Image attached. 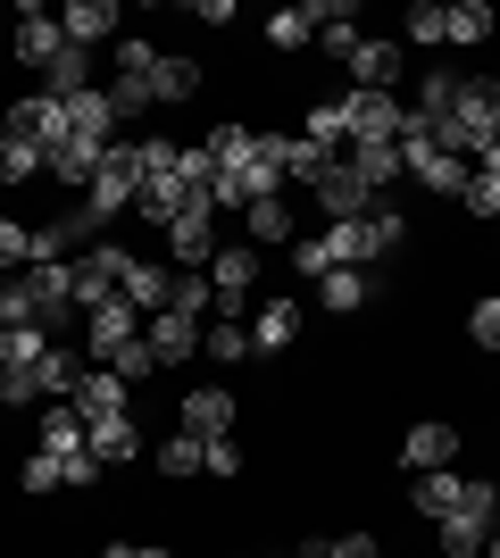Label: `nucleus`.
Listing matches in <instances>:
<instances>
[{
    "mask_svg": "<svg viewBox=\"0 0 500 558\" xmlns=\"http://www.w3.org/2000/svg\"><path fill=\"white\" fill-rule=\"evenodd\" d=\"M492 525H500V484H484V475H459V484H451V509L434 517L442 558H484Z\"/></svg>",
    "mask_w": 500,
    "mask_h": 558,
    "instance_id": "f257e3e1",
    "label": "nucleus"
},
{
    "mask_svg": "<svg viewBox=\"0 0 500 558\" xmlns=\"http://www.w3.org/2000/svg\"><path fill=\"white\" fill-rule=\"evenodd\" d=\"M125 267H134V251H125V242H93L84 258H68L75 308H84V317H100L109 301H125Z\"/></svg>",
    "mask_w": 500,
    "mask_h": 558,
    "instance_id": "f03ea898",
    "label": "nucleus"
},
{
    "mask_svg": "<svg viewBox=\"0 0 500 558\" xmlns=\"http://www.w3.org/2000/svg\"><path fill=\"white\" fill-rule=\"evenodd\" d=\"M209 283H217V317L242 326V317H251V292H259V251H251V242H217Z\"/></svg>",
    "mask_w": 500,
    "mask_h": 558,
    "instance_id": "7ed1b4c3",
    "label": "nucleus"
},
{
    "mask_svg": "<svg viewBox=\"0 0 500 558\" xmlns=\"http://www.w3.org/2000/svg\"><path fill=\"white\" fill-rule=\"evenodd\" d=\"M451 125H459V150H476V142L500 134V75H467V84H459Z\"/></svg>",
    "mask_w": 500,
    "mask_h": 558,
    "instance_id": "20e7f679",
    "label": "nucleus"
},
{
    "mask_svg": "<svg viewBox=\"0 0 500 558\" xmlns=\"http://www.w3.org/2000/svg\"><path fill=\"white\" fill-rule=\"evenodd\" d=\"M408 125V100L392 93H351V150H392Z\"/></svg>",
    "mask_w": 500,
    "mask_h": 558,
    "instance_id": "39448f33",
    "label": "nucleus"
},
{
    "mask_svg": "<svg viewBox=\"0 0 500 558\" xmlns=\"http://www.w3.org/2000/svg\"><path fill=\"white\" fill-rule=\"evenodd\" d=\"M0 134L34 142V150H59V142H68V100H50V93H25V100H9Z\"/></svg>",
    "mask_w": 500,
    "mask_h": 558,
    "instance_id": "423d86ee",
    "label": "nucleus"
},
{
    "mask_svg": "<svg viewBox=\"0 0 500 558\" xmlns=\"http://www.w3.org/2000/svg\"><path fill=\"white\" fill-rule=\"evenodd\" d=\"M309 192H317V209H326V226H351V217H367V209H376V184H367V175H358L351 159H333Z\"/></svg>",
    "mask_w": 500,
    "mask_h": 558,
    "instance_id": "0eeeda50",
    "label": "nucleus"
},
{
    "mask_svg": "<svg viewBox=\"0 0 500 558\" xmlns=\"http://www.w3.org/2000/svg\"><path fill=\"white\" fill-rule=\"evenodd\" d=\"M401 167H408V175H417V184L434 192V201H459V192H467V159L434 150L426 134H401Z\"/></svg>",
    "mask_w": 500,
    "mask_h": 558,
    "instance_id": "6e6552de",
    "label": "nucleus"
},
{
    "mask_svg": "<svg viewBox=\"0 0 500 558\" xmlns=\"http://www.w3.org/2000/svg\"><path fill=\"white\" fill-rule=\"evenodd\" d=\"M125 400H134V384H125V375H109V367H84V384L68 392V409L84 417V434H93V425H118V417H125Z\"/></svg>",
    "mask_w": 500,
    "mask_h": 558,
    "instance_id": "1a4fd4ad",
    "label": "nucleus"
},
{
    "mask_svg": "<svg viewBox=\"0 0 500 558\" xmlns=\"http://www.w3.org/2000/svg\"><path fill=\"white\" fill-rule=\"evenodd\" d=\"M234 392H225V384H192L184 392V409H175V425H184V434H200V442H225V434H234Z\"/></svg>",
    "mask_w": 500,
    "mask_h": 558,
    "instance_id": "9d476101",
    "label": "nucleus"
},
{
    "mask_svg": "<svg viewBox=\"0 0 500 558\" xmlns=\"http://www.w3.org/2000/svg\"><path fill=\"white\" fill-rule=\"evenodd\" d=\"M401 466H408V475H442V466H459V425H442V417L408 425V434H401Z\"/></svg>",
    "mask_w": 500,
    "mask_h": 558,
    "instance_id": "9b49d317",
    "label": "nucleus"
},
{
    "mask_svg": "<svg viewBox=\"0 0 500 558\" xmlns=\"http://www.w3.org/2000/svg\"><path fill=\"white\" fill-rule=\"evenodd\" d=\"M342 75H351V93H392V84H401V43L358 34V50L342 59Z\"/></svg>",
    "mask_w": 500,
    "mask_h": 558,
    "instance_id": "f8f14e48",
    "label": "nucleus"
},
{
    "mask_svg": "<svg viewBox=\"0 0 500 558\" xmlns=\"http://www.w3.org/2000/svg\"><path fill=\"white\" fill-rule=\"evenodd\" d=\"M143 342H150V359H159V367H184V359H200V317L159 308V317L143 326Z\"/></svg>",
    "mask_w": 500,
    "mask_h": 558,
    "instance_id": "ddd939ff",
    "label": "nucleus"
},
{
    "mask_svg": "<svg viewBox=\"0 0 500 558\" xmlns=\"http://www.w3.org/2000/svg\"><path fill=\"white\" fill-rule=\"evenodd\" d=\"M118 25H125V9H118V0H68V9H59V34H68L75 50L118 43Z\"/></svg>",
    "mask_w": 500,
    "mask_h": 558,
    "instance_id": "4468645a",
    "label": "nucleus"
},
{
    "mask_svg": "<svg viewBox=\"0 0 500 558\" xmlns=\"http://www.w3.org/2000/svg\"><path fill=\"white\" fill-rule=\"evenodd\" d=\"M125 342H143V317H134L125 301H109L100 317H84V359H100V367H109Z\"/></svg>",
    "mask_w": 500,
    "mask_h": 558,
    "instance_id": "2eb2a0df",
    "label": "nucleus"
},
{
    "mask_svg": "<svg viewBox=\"0 0 500 558\" xmlns=\"http://www.w3.org/2000/svg\"><path fill=\"white\" fill-rule=\"evenodd\" d=\"M167 301H175V267H167V258H134V267H125V308H134V317H159Z\"/></svg>",
    "mask_w": 500,
    "mask_h": 558,
    "instance_id": "dca6fc26",
    "label": "nucleus"
},
{
    "mask_svg": "<svg viewBox=\"0 0 500 558\" xmlns=\"http://www.w3.org/2000/svg\"><path fill=\"white\" fill-rule=\"evenodd\" d=\"M301 142H317L326 159H342V150H351V93L309 100V117H301Z\"/></svg>",
    "mask_w": 500,
    "mask_h": 558,
    "instance_id": "f3484780",
    "label": "nucleus"
},
{
    "mask_svg": "<svg viewBox=\"0 0 500 558\" xmlns=\"http://www.w3.org/2000/svg\"><path fill=\"white\" fill-rule=\"evenodd\" d=\"M59 50H68L59 17H50V9H25V17H17V68H34V75H42L50 59H59Z\"/></svg>",
    "mask_w": 500,
    "mask_h": 558,
    "instance_id": "a211bd4d",
    "label": "nucleus"
},
{
    "mask_svg": "<svg viewBox=\"0 0 500 558\" xmlns=\"http://www.w3.org/2000/svg\"><path fill=\"white\" fill-rule=\"evenodd\" d=\"M143 93H150V109H175V100H200V68L192 59H150V75H143Z\"/></svg>",
    "mask_w": 500,
    "mask_h": 558,
    "instance_id": "6ab92c4d",
    "label": "nucleus"
},
{
    "mask_svg": "<svg viewBox=\"0 0 500 558\" xmlns=\"http://www.w3.org/2000/svg\"><path fill=\"white\" fill-rule=\"evenodd\" d=\"M292 333H301V301H259V317H251V359L292 350Z\"/></svg>",
    "mask_w": 500,
    "mask_h": 558,
    "instance_id": "aec40b11",
    "label": "nucleus"
},
{
    "mask_svg": "<svg viewBox=\"0 0 500 558\" xmlns=\"http://www.w3.org/2000/svg\"><path fill=\"white\" fill-rule=\"evenodd\" d=\"M100 159H109V142H84V134H68L59 150H50V175H59V184H75V192H93Z\"/></svg>",
    "mask_w": 500,
    "mask_h": 558,
    "instance_id": "412c9836",
    "label": "nucleus"
},
{
    "mask_svg": "<svg viewBox=\"0 0 500 558\" xmlns=\"http://www.w3.org/2000/svg\"><path fill=\"white\" fill-rule=\"evenodd\" d=\"M42 93L50 100H75V93H93V50H59V59H50V68H42Z\"/></svg>",
    "mask_w": 500,
    "mask_h": 558,
    "instance_id": "4be33fe9",
    "label": "nucleus"
},
{
    "mask_svg": "<svg viewBox=\"0 0 500 558\" xmlns=\"http://www.w3.org/2000/svg\"><path fill=\"white\" fill-rule=\"evenodd\" d=\"M242 226H251V251H259V242H301V217H292V201L284 192H276V201H251V209H242Z\"/></svg>",
    "mask_w": 500,
    "mask_h": 558,
    "instance_id": "5701e85b",
    "label": "nucleus"
},
{
    "mask_svg": "<svg viewBox=\"0 0 500 558\" xmlns=\"http://www.w3.org/2000/svg\"><path fill=\"white\" fill-rule=\"evenodd\" d=\"M367 267H333V276H317V308H333V317H351V308H367Z\"/></svg>",
    "mask_w": 500,
    "mask_h": 558,
    "instance_id": "b1692460",
    "label": "nucleus"
},
{
    "mask_svg": "<svg viewBox=\"0 0 500 558\" xmlns=\"http://www.w3.org/2000/svg\"><path fill=\"white\" fill-rule=\"evenodd\" d=\"M159 475H167V484H184V475H209V442L175 425V434L159 442Z\"/></svg>",
    "mask_w": 500,
    "mask_h": 558,
    "instance_id": "393cba45",
    "label": "nucleus"
},
{
    "mask_svg": "<svg viewBox=\"0 0 500 558\" xmlns=\"http://www.w3.org/2000/svg\"><path fill=\"white\" fill-rule=\"evenodd\" d=\"M84 450H93L100 466H125V459H143V434H134V417H118V425H93Z\"/></svg>",
    "mask_w": 500,
    "mask_h": 558,
    "instance_id": "a878e982",
    "label": "nucleus"
},
{
    "mask_svg": "<svg viewBox=\"0 0 500 558\" xmlns=\"http://www.w3.org/2000/svg\"><path fill=\"white\" fill-rule=\"evenodd\" d=\"M42 450H50V459H75V450H84V417H75L68 400H50V409H42Z\"/></svg>",
    "mask_w": 500,
    "mask_h": 558,
    "instance_id": "bb28decb",
    "label": "nucleus"
},
{
    "mask_svg": "<svg viewBox=\"0 0 500 558\" xmlns=\"http://www.w3.org/2000/svg\"><path fill=\"white\" fill-rule=\"evenodd\" d=\"M34 175H50V150H34V142L0 134V184H34Z\"/></svg>",
    "mask_w": 500,
    "mask_h": 558,
    "instance_id": "cd10ccee",
    "label": "nucleus"
},
{
    "mask_svg": "<svg viewBox=\"0 0 500 558\" xmlns=\"http://www.w3.org/2000/svg\"><path fill=\"white\" fill-rule=\"evenodd\" d=\"M200 359L242 367V359H251V326H225V317H217V326H200Z\"/></svg>",
    "mask_w": 500,
    "mask_h": 558,
    "instance_id": "c85d7f7f",
    "label": "nucleus"
},
{
    "mask_svg": "<svg viewBox=\"0 0 500 558\" xmlns=\"http://www.w3.org/2000/svg\"><path fill=\"white\" fill-rule=\"evenodd\" d=\"M408 43H426V50H442L451 43V9H442V0H408Z\"/></svg>",
    "mask_w": 500,
    "mask_h": 558,
    "instance_id": "c756f323",
    "label": "nucleus"
},
{
    "mask_svg": "<svg viewBox=\"0 0 500 558\" xmlns=\"http://www.w3.org/2000/svg\"><path fill=\"white\" fill-rule=\"evenodd\" d=\"M267 43H276V50H309V43H317L309 0H301V9H276V17H267Z\"/></svg>",
    "mask_w": 500,
    "mask_h": 558,
    "instance_id": "7c9ffc66",
    "label": "nucleus"
},
{
    "mask_svg": "<svg viewBox=\"0 0 500 558\" xmlns=\"http://www.w3.org/2000/svg\"><path fill=\"white\" fill-rule=\"evenodd\" d=\"M75 384H84V367H75V350H68V342H50V350H42V400H68Z\"/></svg>",
    "mask_w": 500,
    "mask_h": 558,
    "instance_id": "2f4dec72",
    "label": "nucleus"
},
{
    "mask_svg": "<svg viewBox=\"0 0 500 558\" xmlns=\"http://www.w3.org/2000/svg\"><path fill=\"white\" fill-rule=\"evenodd\" d=\"M459 209L476 217V226H500V175H476V167H467V192H459Z\"/></svg>",
    "mask_w": 500,
    "mask_h": 558,
    "instance_id": "473e14b6",
    "label": "nucleus"
},
{
    "mask_svg": "<svg viewBox=\"0 0 500 558\" xmlns=\"http://www.w3.org/2000/svg\"><path fill=\"white\" fill-rule=\"evenodd\" d=\"M0 267H9V276L34 267V226H25V217H0Z\"/></svg>",
    "mask_w": 500,
    "mask_h": 558,
    "instance_id": "72a5a7b5",
    "label": "nucleus"
},
{
    "mask_svg": "<svg viewBox=\"0 0 500 558\" xmlns=\"http://www.w3.org/2000/svg\"><path fill=\"white\" fill-rule=\"evenodd\" d=\"M467 342H476L484 359H500V292H484V301L467 308Z\"/></svg>",
    "mask_w": 500,
    "mask_h": 558,
    "instance_id": "f704fd0d",
    "label": "nucleus"
},
{
    "mask_svg": "<svg viewBox=\"0 0 500 558\" xmlns=\"http://www.w3.org/2000/svg\"><path fill=\"white\" fill-rule=\"evenodd\" d=\"M451 43H459V50L492 43V9H484V0H459V9H451Z\"/></svg>",
    "mask_w": 500,
    "mask_h": 558,
    "instance_id": "c9c22d12",
    "label": "nucleus"
},
{
    "mask_svg": "<svg viewBox=\"0 0 500 558\" xmlns=\"http://www.w3.org/2000/svg\"><path fill=\"white\" fill-rule=\"evenodd\" d=\"M17 492H42V500H50V492H68V475H59V459H50V450H34V459L17 466Z\"/></svg>",
    "mask_w": 500,
    "mask_h": 558,
    "instance_id": "e433bc0d",
    "label": "nucleus"
},
{
    "mask_svg": "<svg viewBox=\"0 0 500 558\" xmlns=\"http://www.w3.org/2000/svg\"><path fill=\"white\" fill-rule=\"evenodd\" d=\"M451 484H459V466H442V475H417V492H408V500H417V517H442V509H451Z\"/></svg>",
    "mask_w": 500,
    "mask_h": 558,
    "instance_id": "4c0bfd02",
    "label": "nucleus"
},
{
    "mask_svg": "<svg viewBox=\"0 0 500 558\" xmlns=\"http://www.w3.org/2000/svg\"><path fill=\"white\" fill-rule=\"evenodd\" d=\"M167 308H184V317H209V308H217V283H209V276H175V301H167Z\"/></svg>",
    "mask_w": 500,
    "mask_h": 558,
    "instance_id": "58836bf2",
    "label": "nucleus"
},
{
    "mask_svg": "<svg viewBox=\"0 0 500 558\" xmlns=\"http://www.w3.org/2000/svg\"><path fill=\"white\" fill-rule=\"evenodd\" d=\"M100 93H109V109H118V125H125V117H143V109H150L143 75H118V84H100Z\"/></svg>",
    "mask_w": 500,
    "mask_h": 558,
    "instance_id": "ea45409f",
    "label": "nucleus"
},
{
    "mask_svg": "<svg viewBox=\"0 0 500 558\" xmlns=\"http://www.w3.org/2000/svg\"><path fill=\"white\" fill-rule=\"evenodd\" d=\"M109 375H125V384H143V375H159V359H150V342H125L118 359H109Z\"/></svg>",
    "mask_w": 500,
    "mask_h": 558,
    "instance_id": "a19ab883",
    "label": "nucleus"
},
{
    "mask_svg": "<svg viewBox=\"0 0 500 558\" xmlns=\"http://www.w3.org/2000/svg\"><path fill=\"white\" fill-rule=\"evenodd\" d=\"M150 59H159V50H150L143 34H118V75H150Z\"/></svg>",
    "mask_w": 500,
    "mask_h": 558,
    "instance_id": "79ce46f5",
    "label": "nucleus"
},
{
    "mask_svg": "<svg viewBox=\"0 0 500 558\" xmlns=\"http://www.w3.org/2000/svg\"><path fill=\"white\" fill-rule=\"evenodd\" d=\"M292 267H301V276H333V267H326V242H317V233H301V242H292Z\"/></svg>",
    "mask_w": 500,
    "mask_h": 558,
    "instance_id": "37998d69",
    "label": "nucleus"
},
{
    "mask_svg": "<svg viewBox=\"0 0 500 558\" xmlns=\"http://www.w3.org/2000/svg\"><path fill=\"white\" fill-rule=\"evenodd\" d=\"M209 475H225V484L242 475V450H234V434H225V442H209Z\"/></svg>",
    "mask_w": 500,
    "mask_h": 558,
    "instance_id": "c03bdc74",
    "label": "nucleus"
},
{
    "mask_svg": "<svg viewBox=\"0 0 500 558\" xmlns=\"http://www.w3.org/2000/svg\"><path fill=\"white\" fill-rule=\"evenodd\" d=\"M333 558H383V542L376 534H342V542H333Z\"/></svg>",
    "mask_w": 500,
    "mask_h": 558,
    "instance_id": "a18cd8bd",
    "label": "nucleus"
},
{
    "mask_svg": "<svg viewBox=\"0 0 500 558\" xmlns=\"http://www.w3.org/2000/svg\"><path fill=\"white\" fill-rule=\"evenodd\" d=\"M100 558H175V550H159V542H109Z\"/></svg>",
    "mask_w": 500,
    "mask_h": 558,
    "instance_id": "49530a36",
    "label": "nucleus"
},
{
    "mask_svg": "<svg viewBox=\"0 0 500 558\" xmlns=\"http://www.w3.org/2000/svg\"><path fill=\"white\" fill-rule=\"evenodd\" d=\"M484 558H500V525H492V542H484Z\"/></svg>",
    "mask_w": 500,
    "mask_h": 558,
    "instance_id": "de8ad7c7",
    "label": "nucleus"
},
{
    "mask_svg": "<svg viewBox=\"0 0 500 558\" xmlns=\"http://www.w3.org/2000/svg\"><path fill=\"white\" fill-rule=\"evenodd\" d=\"M267 558H292V550H267Z\"/></svg>",
    "mask_w": 500,
    "mask_h": 558,
    "instance_id": "09e8293b",
    "label": "nucleus"
},
{
    "mask_svg": "<svg viewBox=\"0 0 500 558\" xmlns=\"http://www.w3.org/2000/svg\"><path fill=\"white\" fill-rule=\"evenodd\" d=\"M0 333H9V326H0Z\"/></svg>",
    "mask_w": 500,
    "mask_h": 558,
    "instance_id": "8fccbe9b",
    "label": "nucleus"
}]
</instances>
